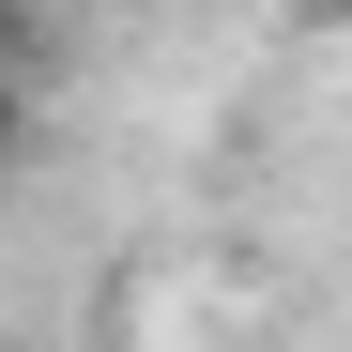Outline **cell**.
Here are the masks:
<instances>
[{
    "label": "cell",
    "mask_w": 352,
    "mask_h": 352,
    "mask_svg": "<svg viewBox=\"0 0 352 352\" xmlns=\"http://www.w3.org/2000/svg\"><path fill=\"white\" fill-rule=\"evenodd\" d=\"M0 77H46V16L31 0H0Z\"/></svg>",
    "instance_id": "obj_1"
},
{
    "label": "cell",
    "mask_w": 352,
    "mask_h": 352,
    "mask_svg": "<svg viewBox=\"0 0 352 352\" xmlns=\"http://www.w3.org/2000/svg\"><path fill=\"white\" fill-rule=\"evenodd\" d=\"M0 153H31V77H0Z\"/></svg>",
    "instance_id": "obj_2"
}]
</instances>
